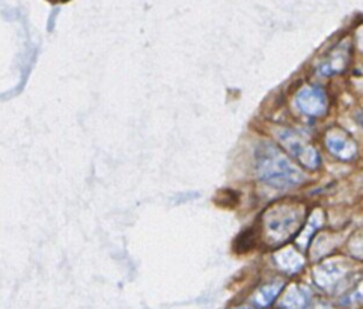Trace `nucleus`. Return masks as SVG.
I'll use <instances>...</instances> for the list:
<instances>
[{
  "instance_id": "1",
  "label": "nucleus",
  "mask_w": 363,
  "mask_h": 309,
  "mask_svg": "<svg viewBox=\"0 0 363 309\" xmlns=\"http://www.w3.org/2000/svg\"><path fill=\"white\" fill-rule=\"evenodd\" d=\"M257 162L262 181L273 187H293L305 180V174L279 148L272 144H262L259 147Z\"/></svg>"
},
{
  "instance_id": "2",
  "label": "nucleus",
  "mask_w": 363,
  "mask_h": 309,
  "mask_svg": "<svg viewBox=\"0 0 363 309\" xmlns=\"http://www.w3.org/2000/svg\"><path fill=\"white\" fill-rule=\"evenodd\" d=\"M305 219L303 207L298 204H274L265 213L264 225L267 240L272 245H282L300 230Z\"/></svg>"
},
{
  "instance_id": "3",
  "label": "nucleus",
  "mask_w": 363,
  "mask_h": 309,
  "mask_svg": "<svg viewBox=\"0 0 363 309\" xmlns=\"http://www.w3.org/2000/svg\"><path fill=\"white\" fill-rule=\"evenodd\" d=\"M277 139L281 144L293 154V156L308 169H317L320 166V154L309 142L301 137L294 130L281 128L277 130Z\"/></svg>"
},
{
  "instance_id": "4",
  "label": "nucleus",
  "mask_w": 363,
  "mask_h": 309,
  "mask_svg": "<svg viewBox=\"0 0 363 309\" xmlns=\"http://www.w3.org/2000/svg\"><path fill=\"white\" fill-rule=\"evenodd\" d=\"M296 103L298 109L309 116H321L328 112V95L318 86H306L301 89Z\"/></svg>"
},
{
  "instance_id": "5",
  "label": "nucleus",
  "mask_w": 363,
  "mask_h": 309,
  "mask_svg": "<svg viewBox=\"0 0 363 309\" xmlns=\"http://www.w3.org/2000/svg\"><path fill=\"white\" fill-rule=\"evenodd\" d=\"M325 147L341 160H353L357 154V145L341 130H330L325 135Z\"/></svg>"
},
{
  "instance_id": "6",
  "label": "nucleus",
  "mask_w": 363,
  "mask_h": 309,
  "mask_svg": "<svg viewBox=\"0 0 363 309\" xmlns=\"http://www.w3.org/2000/svg\"><path fill=\"white\" fill-rule=\"evenodd\" d=\"M308 305H309V293L298 287H293L289 290L282 300V306H285L286 309H306Z\"/></svg>"
},
{
  "instance_id": "7",
  "label": "nucleus",
  "mask_w": 363,
  "mask_h": 309,
  "mask_svg": "<svg viewBox=\"0 0 363 309\" xmlns=\"http://www.w3.org/2000/svg\"><path fill=\"white\" fill-rule=\"evenodd\" d=\"M276 259L279 261V264H281V267L284 269V270H286V271H297V270H300L301 267H303V258H301L294 249H291V247H288V249H285V251H281L279 254H277V257H276Z\"/></svg>"
},
{
  "instance_id": "8",
  "label": "nucleus",
  "mask_w": 363,
  "mask_h": 309,
  "mask_svg": "<svg viewBox=\"0 0 363 309\" xmlns=\"http://www.w3.org/2000/svg\"><path fill=\"white\" fill-rule=\"evenodd\" d=\"M284 287V282H270L267 285H264V287L258 291L257 297H255V303L259 306H269L274 297L279 294L281 288Z\"/></svg>"
},
{
  "instance_id": "9",
  "label": "nucleus",
  "mask_w": 363,
  "mask_h": 309,
  "mask_svg": "<svg viewBox=\"0 0 363 309\" xmlns=\"http://www.w3.org/2000/svg\"><path fill=\"white\" fill-rule=\"evenodd\" d=\"M347 65V53L341 49H337L328 62H325L321 68L323 74H335V73H340L341 69H344Z\"/></svg>"
}]
</instances>
